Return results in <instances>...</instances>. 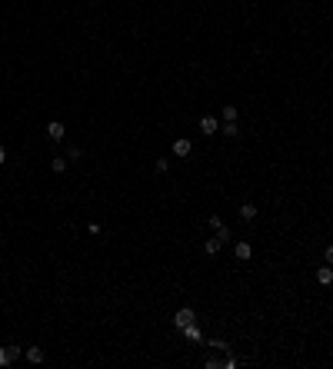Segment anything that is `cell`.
Wrapping results in <instances>:
<instances>
[{
	"mask_svg": "<svg viewBox=\"0 0 333 369\" xmlns=\"http://www.w3.org/2000/svg\"><path fill=\"white\" fill-rule=\"evenodd\" d=\"M47 136H50L54 143H60V140L67 136V127H63L60 120H54V123H47Z\"/></svg>",
	"mask_w": 333,
	"mask_h": 369,
	"instance_id": "cell-4",
	"label": "cell"
},
{
	"mask_svg": "<svg viewBox=\"0 0 333 369\" xmlns=\"http://www.w3.org/2000/svg\"><path fill=\"white\" fill-rule=\"evenodd\" d=\"M207 223H210L213 230H220V226H223V220H220V216H217V213H213V216H210V220H207Z\"/></svg>",
	"mask_w": 333,
	"mask_h": 369,
	"instance_id": "cell-20",
	"label": "cell"
},
{
	"mask_svg": "<svg viewBox=\"0 0 333 369\" xmlns=\"http://www.w3.org/2000/svg\"><path fill=\"white\" fill-rule=\"evenodd\" d=\"M7 163V147H3V143H0V166Z\"/></svg>",
	"mask_w": 333,
	"mask_h": 369,
	"instance_id": "cell-21",
	"label": "cell"
},
{
	"mask_svg": "<svg viewBox=\"0 0 333 369\" xmlns=\"http://www.w3.org/2000/svg\"><path fill=\"white\" fill-rule=\"evenodd\" d=\"M0 366H10V352L0 346Z\"/></svg>",
	"mask_w": 333,
	"mask_h": 369,
	"instance_id": "cell-18",
	"label": "cell"
},
{
	"mask_svg": "<svg viewBox=\"0 0 333 369\" xmlns=\"http://www.w3.org/2000/svg\"><path fill=\"white\" fill-rule=\"evenodd\" d=\"M200 133H207V136H213V133H220V120L217 117H200Z\"/></svg>",
	"mask_w": 333,
	"mask_h": 369,
	"instance_id": "cell-2",
	"label": "cell"
},
{
	"mask_svg": "<svg viewBox=\"0 0 333 369\" xmlns=\"http://www.w3.org/2000/svg\"><path fill=\"white\" fill-rule=\"evenodd\" d=\"M233 256H237V259H243V263H247V259L253 256V246H250V243H247V240H240V243H237V246H233Z\"/></svg>",
	"mask_w": 333,
	"mask_h": 369,
	"instance_id": "cell-7",
	"label": "cell"
},
{
	"mask_svg": "<svg viewBox=\"0 0 333 369\" xmlns=\"http://www.w3.org/2000/svg\"><path fill=\"white\" fill-rule=\"evenodd\" d=\"M23 359H27L30 366H40L47 356H43V350H40V346H27V350H23Z\"/></svg>",
	"mask_w": 333,
	"mask_h": 369,
	"instance_id": "cell-3",
	"label": "cell"
},
{
	"mask_svg": "<svg viewBox=\"0 0 333 369\" xmlns=\"http://www.w3.org/2000/svg\"><path fill=\"white\" fill-rule=\"evenodd\" d=\"M220 117L223 120H237V107H220Z\"/></svg>",
	"mask_w": 333,
	"mask_h": 369,
	"instance_id": "cell-13",
	"label": "cell"
},
{
	"mask_svg": "<svg viewBox=\"0 0 333 369\" xmlns=\"http://www.w3.org/2000/svg\"><path fill=\"white\" fill-rule=\"evenodd\" d=\"M240 220H247V223L257 220V206H253V203H243L240 206Z\"/></svg>",
	"mask_w": 333,
	"mask_h": 369,
	"instance_id": "cell-10",
	"label": "cell"
},
{
	"mask_svg": "<svg viewBox=\"0 0 333 369\" xmlns=\"http://www.w3.org/2000/svg\"><path fill=\"white\" fill-rule=\"evenodd\" d=\"M207 346H213V350H220V352L227 350V343H223V339H210V343H207Z\"/></svg>",
	"mask_w": 333,
	"mask_h": 369,
	"instance_id": "cell-19",
	"label": "cell"
},
{
	"mask_svg": "<svg viewBox=\"0 0 333 369\" xmlns=\"http://www.w3.org/2000/svg\"><path fill=\"white\" fill-rule=\"evenodd\" d=\"M220 133H223V136H230V140H233V136H240V127H237V120H227V123H220Z\"/></svg>",
	"mask_w": 333,
	"mask_h": 369,
	"instance_id": "cell-9",
	"label": "cell"
},
{
	"mask_svg": "<svg viewBox=\"0 0 333 369\" xmlns=\"http://www.w3.org/2000/svg\"><path fill=\"white\" fill-rule=\"evenodd\" d=\"M180 332H184V336L190 339V343H193V346H200V343H204V332H200V326H197V323H190V326H184Z\"/></svg>",
	"mask_w": 333,
	"mask_h": 369,
	"instance_id": "cell-5",
	"label": "cell"
},
{
	"mask_svg": "<svg viewBox=\"0 0 333 369\" xmlns=\"http://www.w3.org/2000/svg\"><path fill=\"white\" fill-rule=\"evenodd\" d=\"M323 263H330V266H333V243L323 246Z\"/></svg>",
	"mask_w": 333,
	"mask_h": 369,
	"instance_id": "cell-16",
	"label": "cell"
},
{
	"mask_svg": "<svg viewBox=\"0 0 333 369\" xmlns=\"http://www.w3.org/2000/svg\"><path fill=\"white\" fill-rule=\"evenodd\" d=\"M190 323H197V316H193L190 306H184V310L173 313V326H177V330H184V326H190Z\"/></svg>",
	"mask_w": 333,
	"mask_h": 369,
	"instance_id": "cell-1",
	"label": "cell"
},
{
	"mask_svg": "<svg viewBox=\"0 0 333 369\" xmlns=\"http://www.w3.org/2000/svg\"><path fill=\"white\" fill-rule=\"evenodd\" d=\"M80 153H83L80 147H70V150H67V160H80Z\"/></svg>",
	"mask_w": 333,
	"mask_h": 369,
	"instance_id": "cell-17",
	"label": "cell"
},
{
	"mask_svg": "<svg viewBox=\"0 0 333 369\" xmlns=\"http://www.w3.org/2000/svg\"><path fill=\"white\" fill-rule=\"evenodd\" d=\"M220 246H223L220 236H213V240H207V243H204V250L210 253V256H217V253H220Z\"/></svg>",
	"mask_w": 333,
	"mask_h": 369,
	"instance_id": "cell-11",
	"label": "cell"
},
{
	"mask_svg": "<svg viewBox=\"0 0 333 369\" xmlns=\"http://www.w3.org/2000/svg\"><path fill=\"white\" fill-rule=\"evenodd\" d=\"M316 283H320V286H333V266L330 263L316 270Z\"/></svg>",
	"mask_w": 333,
	"mask_h": 369,
	"instance_id": "cell-6",
	"label": "cell"
},
{
	"mask_svg": "<svg viewBox=\"0 0 333 369\" xmlns=\"http://www.w3.org/2000/svg\"><path fill=\"white\" fill-rule=\"evenodd\" d=\"M193 153V143L187 140V136H180L177 143H173V156H190Z\"/></svg>",
	"mask_w": 333,
	"mask_h": 369,
	"instance_id": "cell-8",
	"label": "cell"
},
{
	"mask_svg": "<svg viewBox=\"0 0 333 369\" xmlns=\"http://www.w3.org/2000/svg\"><path fill=\"white\" fill-rule=\"evenodd\" d=\"M7 352H10V363H17L20 356H23V346H7Z\"/></svg>",
	"mask_w": 333,
	"mask_h": 369,
	"instance_id": "cell-14",
	"label": "cell"
},
{
	"mask_svg": "<svg viewBox=\"0 0 333 369\" xmlns=\"http://www.w3.org/2000/svg\"><path fill=\"white\" fill-rule=\"evenodd\" d=\"M67 163H70L67 156H54V160H50V170H54V173H63V170H67Z\"/></svg>",
	"mask_w": 333,
	"mask_h": 369,
	"instance_id": "cell-12",
	"label": "cell"
},
{
	"mask_svg": "<svg viewBox=\"0 0 333 369\" xmlns=\"http://www.w3.org/2000/svg\"><path fill=\"white\" fill-rule=\"evenodd\" d=\"M153 170H157V173H166V170H170V160H166V156H160V160L153 163Z\"/></svg>",
	"mask_w": 333,
	"mask_h": 369,
	"instance_id": "cell-15",
	"label": "cell"
}]
</instances>
